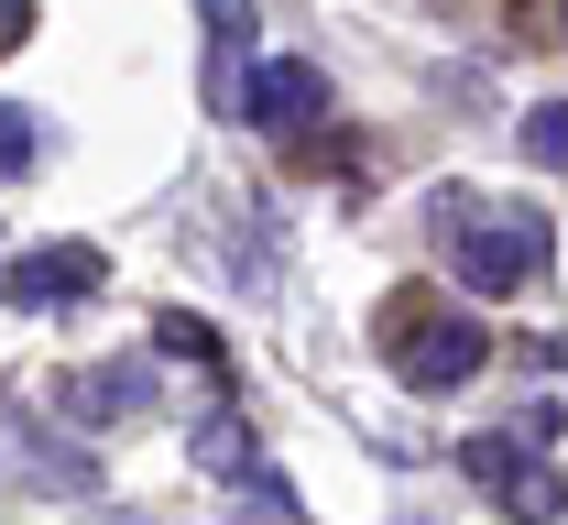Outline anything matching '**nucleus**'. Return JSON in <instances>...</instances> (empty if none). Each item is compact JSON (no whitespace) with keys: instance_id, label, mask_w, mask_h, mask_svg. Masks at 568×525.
Here are the masks:
<instances>
[{"instance_id":"obj_1","label":"nucleus","mask_w":568,"mask_h":525,"mask_svg":"<svg viewBox=\"0 0 568 525\" xmlns=\"http://www.w3.org/2000/svg\"><path fill=\"white\" fill-rule=\"evenodd\" d=\"M426 230H437L459 296H514V285L558 252V230L536 220V209H503V198H470V186H437V198H426Z\"/></svg>"},{"instance_id":"obj_2","label":"nucleus","mask_w":568,"mask_h":525,"mask_svg":"<svg viewBox=\"0 0 568 525\" xmlns=\"http://www.w3.org/2000/svg\"><path fill=\"white\" fill-rule=\"evenodd\" d=\"M459 471L493 493L514 525H568V482H558V405H525L481 438H459Z\"/></svg>"},{"instance_id":"obj_3","label":"nucleus","mask_w":568,"mask_h":525,"mask_svg":"<svg viewBox=\"0 0 568 525\" xmlns=\"http://www.w3.org/2000/svg\"><path fill=\"white\" fill-rule=\"evenodd\" d=\"M383 362H394L405 394H459V383L493 362V340H481V317H459V306L405 296L394 317H383Z\"/></svg>"},{"instance_id":"obj_4","label":"nucleus","mask_w":568,"mask_h":525,"mask_svg":"<svg viewBox=\"0 0 568 525\" xmlns=\"http://www.w3.org/2000/svg\"><path fill=\"white\" fill-rule=\"evenodd\" d=\"M99 285H110V252H99V241H33V252L0 263V306H22V317H44V306H88Z\"/></svg>"},{"instance_id":"obj_5","label":"nucleus","mask_w":568,"mask_h":525,"mask_svg":"<svg viewBox=\"0 0 568 525\" xmlns=\"http://www.w3.org/2000/svg\"><path fill=\"white\" fill-rule=\"evenodd\" d=\"M241 121L252 132H317L328 121V77L306 67V55H252V77H241Z\"/></svg>"},{"instance_id":"obj_6","label":"nucleus","mask_w":568,"mask_h":525,"mask_svg":"<svg viewBox=\"0 0 568 525\" xmlns=\"http://www.w3.org/2000/svg\"><path fill=\"white\" fill-rule=\"evenodd\" d=\"M197 460H209L219 482L263 493V504H274L284 525H295V493H284V471H263V450H252V427H241V416H209V427H197Z\"/></svg>"},{"instance_id":"obj_7","label":"nucleus","mask_w":568,"mask_h":525,"mask_svg":"<svg viewBox=\"0 0 568 525\" xmlns=\"http://www.w3.org/2000/svg\"><path fill=\"white\" fill-rule=\"evenodd\" d=\"M0 460H11L22 482H44V493H88V482H99V460H88V450H55L33 416H22V427L0 416Z\"/></svg>"},{"instance_id":"obj_8","label":"nucleus","mask_w":568,"mask_h":525,"mask_svg":"<svg viewBox=\"0 0 568 525\" xmlns=\"http://www.w3.org/2000/svg\"><path fill=\"white\" fill-rule=\"evenodd\" d=\"M142 405H153V373L142 362H88V373H67V416H88V427L142 416Z\"/></svg>"},{"instance_id":"obj_9","label":"nucleus","mask_w":568,"mask_h":525,"mask_svg":"<svg viewBox=\"0 0 568 525\" xmlns=\"http://www.w3.org/2000/svg\"><path fill=\"white\" fill-rule=\"evenodd\" d=\"M514 143L536 153V164H547V175H568V99H536V110H525V121H514Z\"/></svg>"},{"instance_id":"obj_10","label":"nucleus","mask_w":568,"mask_h":525,"mask_svg":"<svg viewBox=\"0 0 568 525\" xmlns=\"http://www.w3.org/2000/svg\"><path fill=\"white\" fill-rule=\"evenodd\" d=\"M153 340H164L175 362H197V373H219V329H197V317H153Z\"/></svg>"},{"instance_id":"obj_11","label":"nucleus","mask_w":568,"mask_h":525,"mask_svg":"<svg viewBox=\"0 0 568 525\" xmlns=\"http://www.w3.org/2000/svg\"><path fill=\"white\" fill-rule=\"evenodd\" d=\"M33 143H44V132H33L22 110H0V175H11V164H33Z\"/></svg>"},{"instance_id":"obj_12","label":"nucleus","mask_w":568,"mask_h":525,"mask_svg":"<svg viewBox=\"0 0 568 525\" xmlns=\"http://www.w3.org/2000/svg\"><path fill=\"white\" fill-rule=\"evenodd\" d=\"M22 33H33V0H0V55H11Z\"/></svg>"},{"instance_id":"obj_13","label":"nucleus","mask_w":568,"mask_h":525,"mask_svg":"<svg viewBox=\"0 0 568 525\" xmlns=\"http://www.w3.org/2000/svg\"><path fill=\"white\" fill-rule=\"evenodd\" d=\"M558 22H568V0H558Z\"/></svg>"}]
</instances>
